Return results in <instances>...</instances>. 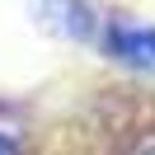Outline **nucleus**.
<instances>
[{"label":"nucleus","mask_w":155,"mask_h":155,"mask_svg":"<svg viewBox=\"0 0 155 155\" xmlns=\"http://www.w3.org/2000/svg\"><path fill=\"white\" fill-rule=\"evenodd\" d=\"M108 47L132 66H155V28H113Z\"/></svg>","instance_id":"f257e3e1"},{"label":"nucleus","mask_w":155,"mask_h":155,"mask_svg":"<svg viewBox=\"0 0 155 155\" xmlns=\"http://www.w3.org/2000/svg\"><path fill=\"white\" fill-rule=\"evenodd\" d=\"M0 155H14V146H10V136H0Z\"/></svg>","instance_id":"f03ea898"},{"label":"nucleus","mask_w":155,"mask_h":155,"mask_svg":"<svg viewBox=\"0 0 155 155\" xmlns=\"http://www.w3.org/2000/svg\"><path fill=\"white\" fill-rule=\"evenodd\" d=\"M146 155H155V150H146Z\"/></svg>","instance_id":"7ed1b4c3"}]
</instances>
